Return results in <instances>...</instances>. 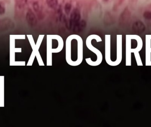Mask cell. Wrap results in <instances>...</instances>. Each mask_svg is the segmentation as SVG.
<instances>
[{
	"label": "cell",
	"mask_w": 151,
	"mask_h": 127,
	"mask_svg": "<svg viewBox=\"0 0 151 127\" xmlns=\"http://www.w3.org/2000/svg\"><path fill=\"white\" fill-rule=\"evenodd\" d=\"M65 60L69 65L77 66L81 64L83 60V42L80 38L76 47H73L69 37L66 40Z\"/></svg>",
	"instance_id": "1"
},
{
	"label": "cell",
	"mask_w": 151,
	"mask_h": 127,
	"mask_svg": "<svg viewBox=\"0 0 151 127\" xmlns=\"http://www.w3.org/2000/svg\"><path fill=\"white\" fill-rule=\"evenodd\" d=\"M93 39H95L98 42H101L102 40L99 36L96 35H92L89 36L86 40V45L88 49L95 53L97 56V59L95 61H93L91 58H87L85 59L87 64L92 66H97L100 65L103 61V55L101 52L96 48L94 47L91 43V41Z\"/></svg>",
	"instance_id": "2"
},
{
	"label": "cell",
	"mask_w": 151,
	"mask_h": 127,
	"mask_svg": "<svg viewBox=\"0 0 151 127\" xmlns=\"http://www.w3.org/2000/svg\"><path fill=\"white\" fill-rule=\"evenodd\" d=\"M43 36L41 38V39H39V43H38L37 45H31L33 51L31 54L30 57L29 58V60L27 62V66H31L32 65L33 63L34 62V60L35 58H36L39 64V66H44V62L43 61L42 58L41 57V55L39 53V46L41 44V42L42 40Z\"/></svg>",
	"instance_id": "3"
},
{
	"label": "cell",
	"mask_w": 151,
	"mask_h": 127,
	"mask_svg": "<svg viewBox=\"0 0 151 127\" xmlns=\"http://www.w3.org/2000/svg\"><path fill=\"white\" fill-rule=\"evenodd\" d=\"M108 36H106L105 53V58L106 63L110 66H113V61L111 59L110 55V44Z\"/></svg>",
	"instance_id": "4"
},
{
	"label": "cell",
	"mask_w": 151,
	"mask_h": 127,
	"mask_svg": "<svg viewBox=\"0 0 151 127\" xmlns=\"http://www.w3.org/2000/svg\"><path fill=\"white\" fill-rule=\"evenodd\" d=\"M0 100L2 107L5 105V76H0Z\"/></svg>",
	"instance_id": "5"
},
{
	"label": "cell",
	"mask_w": 151,
	"mask_h": 127,
	"mask_svg": "<svg viewBox=\"0 0 151 127\" xmlns=\"http://www.w3.org/2000/svg\"><path fill=\"white\" fill-rule=\"evenodd\" d=\"M145 28L144 24L141 21H137L133 24V29L137 32H143Z\"/></svg>",
	"instance_id": "6"
},
{
	"label": "cell",
	"mask_w": 151,
	"mask_h": 127,
	"mask_svg": "<svg viewBox=\"0 0 151 127\" xmlns=\"http://www.w3.org/2000/svg\"><path fill=\"white\" fill-rule=\"evenodd\" d=\"M72 21H78L80 18V14L79 11L77 9H74L72 12L70 16Z\"/></svg>",
	"instance_id": "7"
},
{
	"label": "cell",
	"mask_w": 151,
	"mask_h": 127,
	"mask_svg": "<svg viewBox=\"0 0 151 127\" xmlns=\"http://www.w3.org/2000/svg\"><path fill=\"white\" fill-rule=\"evenodd\" d=\"M36 16L34 13L31 9L28 11L27 15H26V19L28 22H31V21H36Z\"/></svg>",
	"instance_id": "8"
},
{
	"label": "cell",
	"mask_w": 151,
	"mask_h": 127,
	"mask_svg": "<svg viewBox=\"0 0 151 127\" xmlns=\"http://www.w3.org/2000/svg\"><path fill=\"white\" fill-rule=\"evenodd\" d=\"M46 3L51 8H55L58 5L57 0H46Z\"/></svg>",
	"instance_id": "9"
},
{
	"label": "cell",
	"mask_w": 151,
	"mask_h": 127,
	"mask_svg": "<svg viewBox=\"0 0 151 127\" xmlns=\"http://www.w3.org/2000/svg\"><path fill=\"white\" fill-rule=\"evenodd\" d=\"M5 5L3 2L0 1V15H3L5 13Z\"/></svg>",
	"instance_id": "10"
},
{
	"label": "cell",
	"mask_w": 151,
	"mask_h": 127,
	"mask_svg": "<svg viewBox=\"0 0 151 127\" xmlns=\"http://www.w3.org/2000/svg\"><path fill=\"white\" fill-rule=\"evenodd\" d=\"M143 16L145 19L148 20H151V11H146L143 14Z\"/></svg>",
	"instance_id": "11"
},
{
	"label": "cell",
	"mask_w": 151,
	"mask_h": 127,
	"mask_svg": "<svg viewBox=\"0 0 151 127\" xmlns=\"http://www.w3.org/2000/svg\"><path fill=\"white\" fill-rule=\"evenodd\" d=\"M71 9V5L70 3L66 4V5L65 6V12L66 14H69L70 11Z\"/></svg>",
	"instance_id": "12"
}]
</instances>
